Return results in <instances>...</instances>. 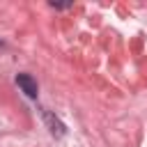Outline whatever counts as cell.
Masks as SVG:
<instances>
[{"label":"cell","mask_w":147,"mask_h":147,"mask_svg":"<svg viewBox=\"0 0 147 147\" xmlns=\"http://www.w3.org/2000/svg\"><path fill=\"white\" fill-rule=\"evenodd\" d=\"M16 85L30 96V99H37V94H39V87H37V80L30 76V74H18L16 76Z\"/></svg>","instance_id":"cell-1"},{"label":"cell","mask_w":147,"mask_h":147,"mask_svg":"<svg viewBox=\"0 0 147 147\" xmlns=\"http://www.w3.org/2000/svg\"><path fill=\"white\" fill-rule=\"evenodd\" d=\"M44 119H46V124H48V129H51V133H53V136H57V138H60V136H64V124H62L57 117H53L48 110H44Z\"/></svg>","instance_id":"cell-2"}]
</instances>
